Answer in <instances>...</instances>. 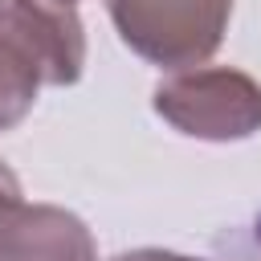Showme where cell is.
<instances>
[{
  "instance_id": "1",
  "label": "cell",
  "mask_w": 261,
  "mask_h": 261,
  "mask_svg": "<svg viewBox=\"0 0 261 261\" xmlns=\"http://www.w3.org/2000/svg\"><path fill=\"white\" fill-rule=\"evenodd\" d=\"M130 53L159 69H200L224 41L232 0H106Z\"/></svg>"
},
{
  "instance_id": "2",
  "label": "cell",
  "mask_w": 261,
  "mask_h": 261,
  "mask_svg": "<svg viewBox=\"0 0 261 261\" xmlns=\"http://www.w3.org/2000/svg\"><path fill=\"white\" fill-rule=\"evenodd\" d=\"M151 106L179 135L208 143H232L261 130V82L228 65L179 69L163 77L151 94Z\"/></svg>"
},
{
  "instance_id": "3",
  "label": "cell",
  "mask_w": 261,
  "mask_h": 261,
  "mask_svg": "<svg viewBox=\"0 0 261 261\" xmlns=\"http://www.w3.org/2000/svg\"><path fill=\"white\" fill-rule=\"evenodd\" d=\"M45 86H73L86 69V29L77 0H4Z\"/></svg>"
},
{
  "instance_id": "4",
  "label": "cell",
  "mask_w": 261,
  "mask_h": 261,
  "mask_svg": "<svg viewBox=\"0 0 261 261\" xmlns=\"http://www.w3.org/2000/svg\"><path fill=\"white\" fill-rule=\"evenodd\" d=\"M0 261H98L82 216L57 204H20L0 216Z\"/></svg>"
},
{
  "instance_id": "5",
  "label": "cell",
  "mask_w": 261,
  "mask_h": 261,
  "mask_svg": "<svg viewBox=\"0 0 261 261\" xmlns=\"http://www.w3.org/2000/svg\"><path fill=\"white\" fill-rule=\"evenodd\" d=\"M41 86H45L41 65L29 53L8 4L0 0V130H12L29 118Z\"/></svg>"
},
{
  "instance_id": "6",
  "label": "cell",
  "mask_w": 261,
  "mask_h": 261,
  "mask_svg": "<svg viewBox=\"0 0 261 261\" xmlns=\"http://www.w3.org/2000/svg\"><path fill=\"white\" fill-rule=\"evenodd\" d=\"M20 204H24V200H20V179L12 175L8 163H0V216L12 212V208H20Z\"/></svg>"
},
{
  "instance_id": "7",
  "label": "cell",
  "mask_w": 261,
  "mask_h": 261,
  "mask_svg": "<svg viewBox=\"0 0 261 261\" xmlns=\"http://www.w3.org/2000/svg\"><path fill=\"white\" fill-rule=\"evenodd\" d=\"M110 261H200V257H184V253H171V249H130V253H118Z\"/></svg>"
}]
</instances>
